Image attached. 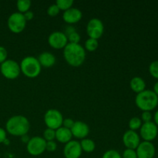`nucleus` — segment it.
Masks as SVG:
<instances>
[{"label": "nucleus", "instance_id": "1", "mask_svg": "<svg viewBox=\"0 0 158 158\" xmlns=\"http://www.w3.org/2000/svg\"><path fill=\"white\" fill-rule=\"evenodd\" d=\"M63 57L73 67L80 66L86 60V50L80 43H69L63 49Z\"/></svg>", "mask_w": 158, "mask_h": 158}, {"label": "nucleus", "instance_id": "2", "mask_svg": "<svg viewBox=\"0 0 158 158\" xmlns=\"http://www.w3.org/2000/svg\"><path fill=\"white\" fill-rule=\"evenodd\" d=\"M30 123L27 117L23 115H15L10 117L6 123V131L15 137H20L28 134Z\"/></svg>", "mask_w": 158, "mask_h": 158}, {"label": "nucleus", "instance_id": "3", "mask_svg": "<svg viewBox=\"0 0 158 158\" xmlns=\"http://www.w3.org/2000/svg\"><path fill=\"white\" fill-rule=\"evenodd\" d=\"M135 103L137 107L143 111H151L158 105V97L153 90L145 89L137 94L135 98Z\"/></svg>", "mask_w": 158, "mask_h": 158}, {"label": "nucleus", "instance_id": "4", "mask_svg": "<svg viewBox=\"0 0 158 158\" xmlns=\"http://www.w3.org/2000/svg\"><path fill=\"white\" fill-rule=\"evenodd\" d=\"M20 70L23 75L29 78H35L41 72L42 66L38 59L32 56H28L22 60L19 64Z\"/></svg>", "mask_w": 158, "mask_h": 158}, {"label": "nucleus", "instance_id": "5", "mask_svg": "<svg viewBox=\"0 0 158 158\" xmlns=\"http://www.w3.org/2000/svg\"><path fill=\"white\" fill-rule=\"evenodd\" d=\"M0 72L5 78L8 80H15L19 76L21 70L20 66L13 60H6L0 66Z\"/></svg>", "mask_w": 158, "mask_h": 158}, {"label": "nucleus", "instance_id": "6", "mask_svg": "<svg viewBox=\"0 0 158 158\" xmlns=\"http://www.w3.org/2000/svg\"><path fill=\"white\" fill-rule=\"evenodd\" d=\"M26 22L27 21L23 13H20L19 12H13L8 18V28L13 33H20L26 28Z\"/></svg>", "mask_w": 158, "mask_h": 158}, {"label": "nucleus", "instance_id": "7", "mask_svg": "<svg viewBox=\"0 0 158 158\" xmlns=\"http://www.w3.org/2000/svg\"><path fill=\"white\" fill-rule=\"evenodd\" d=\"M63 114L56 109H49L44 115V122L47 128L57 130L63 126Z\"/></svg>", "mask_w": 158, "mask_h": 158}, {"label": "nucleus", "instance_id": "8", "mask_svg": "<svg viewBox=\"0 0 158 158\" xmlns=\"http://www.w3.org/2000/svg\"><path fill=\"white\" fill-rule=\"evenodd\" d=\"M46 141L43 137L35 136L29 139L26 143L27 152L32 156H40L46 151Z\"/></svg>", "mask_w": 158, "mask_h": 158}, {"label": "nucleus", "instance_id": "9", "mask_svg": "<svg viewBox=\"0 0 158 158\" xmlns=\"http://www.w3.org/2000/svg\"><path fill=\"white\" fill-rule=\"evenodd\" d=\"M104 32V26L100 19L93 18L86 25V33L89 38L98 40L103 35Z\"/></svg>", "mask_w": 158, "mask_h": 158}, {"label": "nucleus", "instance_id": "10", "mask_svg": "<svg viewBox=\"0 0 158 158\" xmlns=\"http://www.w3.org/2000/svg\"><path fill=\"white\" fill-rule=\"evenodd\" d=\"M48 43L53 49H64L68 44L67 36L63 32L54 31L48 37Z\"/></svg>", "mask_w": 158, "mask_h": 158}, {"label": "nucleus", "instance_id": "11", "mask_svg": "<svg viewBox=\"0 0 158 158\" xmlns=\"http://www.w3.org/2000/svg\"><path fill=\"white\" fill-rule=\"evenodd\" d=\"M157 126L152 121L143 123L140 128V135L143 141L151 142L157 137Z\"/></svg>", "mask_w": 158, "mask_h": 158}, {"label": "nucleus", "instance_id": "12", "mask_svg": "<svg viewBox=\"0 0 158 158\" xmlns=\"http://www.w3.org/2000/svg\"><path fill=\"white\" fill-rule=\"evenodd\" d=\"M82 148L80 142L70 140L65 144L63 148V155L65 158H80L82 155Z\"/></svg>", "mask_w": 158, "mask_h": 158}, {"label": "nucleus", "instance_id": "13", "mask_svg": "<svg viewBox=\"0 0 158 158\" xmlns=\"http://www.w3.org/2000/svg\"><path fill=\"white\" fill-rule=\"evenodd\" d=\"M122 140L127 149L136 150L140 143V137L136 131L128 130L123 134Z\"/></svg>", "mask_w": 158, "mask_h": 158}, {"label": "nucleus", "instance_id": "14", "mask_svg": "<svg viewBox=\"0 0 158 158\" xmlns=\"http://www.w3.org/2000/svg\"><path fill=\"white\" fill-rule=\"evenodd\" d=\"M137 158H154L155 155V147L151 142L143 141L135 150Z\"/></svg>", "mask_w": 158, "mask_h": 158}, {"label": "nucleus", "instance_id": "15", "mask_svg": "<svg viewBox=\"0 0 158 158\" xmlns=\"http://www.w3.org/2000/svg\"><path fill=\"white\" fill-rule=\"evenodd\" d=\"M73 137L77 139L86 138L89 133V127L87 123L83 121H75L73 127L70 129Z\"/></svg>", "mask_w": 158, "mask_h": 158}, {"label": "nucleus", "instance_id": "16", "mask_svg": "<svg viewBox=\"0 0 158 158\" xmlns=\"http://www.w3.org/2000/svg\"><path fill=\"white\" fill-rule=\"evenodd\" d=\"M82 17H83V13L81 11L74 7L64 11L63 14V20L68 24H74L78 23L80 20H81Z\"/></svg>", "mask_w": 158, "mask_h": 158}, {"label": "nucleus", "instance_id": "17", "mask_svg": "<svg viewBox=\"0 0 158 158\" xmlns=\"http://www.w3.org/2000/svg\"><path fill=\"white\" fill-rule=\"evenodd\" d=\"M72 138L73 134L69 129H67L64 127H61L56 130V139L57 141L66 144V143L72 140Z\"/></svg>", "mask_w": 158, "mask_h": 158}, {"label": "nucleus", "instance_id": "18", "mask_svg": "<svg viewBox=\"0 0 158 158\" xmlns=\"http://www.w3.org/2000/svg\"><path fill=\"white\" fill-rule=\"evenodd\" d=\"M41 66L45 68H49L53 66L56 63V56L49 52H43L40 54L38 58Z\"/></svg>", "mask_w": 158, "mask_h": 158}, {"label": "nucleus", "instance_id": "19", "mask_svg": "<svg viewBox=\"0 0 158 158\" xmlns=\"http://www.w3.org/2000/svg\"><path fill=\"white\" fill-rule=\"evenodd\" d=\"M130 86H131V89L134 93L140 94V93L145 90L146 83H145L144 80L143 78H141V77H135L131 79V82H130Z\"/></svg>", "mask_w": 158, "mask_h": 158}, {"label": "nucleus", "instance_id": "20", "mask_svg": "<svg viewBox=\"0 0 158 158\" xmlns=\"http://www.w3.org/2000/svg\"><path fill=\"white\" fill-rule=\"evenodd\" d=\"M82 151L86 153H92L96 148V143L93 140L89 138H85L80 142Z\"/></svg>", "mask_w": 158, "mask_h": 158}, {"label": "nucleus", "instance_id": "21", "mask_svg": "<svg viewBox=\"0 0 158 158\" xmlns=\"http://www.w3.org/2000/svg\"><path fill=\"white\" fill-rule=\"evenodd\" d=\"M30 0H19L16 2V8L18 9V12L20 13H25L27 11L29 10L31 7Z\"/></svg>", "mask_w": 158, "mask_h": 158}, {"label": "nucleus", "instance_id": "22", "mask_svg": "<svg viewBox=\"0 0 158 158\" xmlns=\"http://www.w3.org/2000/svg\"><path fill=\"white\" fill-rule=\"evenodd\" d=\"M99 46L98 40L95 39L89 38L85 42V49L89 52H94L97 49Z\"/></svg>", "mask_w": 158, "mask_h": 158}, {"label": "nucleus", "instance_id": "23", "mask_svg": "<svg viewBox=\"0 0 158 158\" xmlns=\"http://www.w3.org/2000/svg\"><path fill=\"white\" fill-rule=\"evenodd\" d=\"M74 2L73 0H57L56 2V4L58 6L60 10L66 11L67 9L73 7Z\"/></svg>", "mask_w": 158, "mask_h": 158}, {"label": "nucleus", "instance_id": "24", "mask_svg": "<svg viewBox=\"0 0 158 158\" xmlns=\"http://www.w3.org/2000/svg\"><path fill=\"white\" fill-rule=\"evenodd\" d=\"M142 124V120L141 119L137 117H132V118L129 121V128L131 131H136L137 130H139L140 127H141Z\"/></svg>", "mask_w": 158, "mask_h": 158}, {"label": "nucleus", "instance_id": "25", "mask_svg": "<svg viewBox=\"0 0 158 158\" xmlns=\"http://www.w3.org/2000/svg\"><path fill=\"white\" fill-rule=\"evenodd\" d=\"M43 139L46 141H51L56 139V131L55 130L46 128L43 132Z\"/></svg>", "mask_w": 158, "mask_h": 158}, {"label": "nucleus", "instance_id": "26", "mask_svg": "<svg viewBox=\"0 0 158 158\" xmlns=\"http://www.w3.org/2000/svg\"><path fill=\"white\" fill-rule=\"evenodd\" d=\"M149 72L153 77L158 79V60H155L150 64Z\"/></svg>", "mask_w": 158, "mask_h": 158}, {"label": "nucleus", "instance_id": "27", "mask_svg": "<svg viewBox=\"0 0 158 158\" xmlns=\"http://www.w3.org/2000/svg\"><path fill=\"white\" fill-rule=\"evenodd\" d=\"M102 158H122V157L121 154L116 150H109L103 154Z\"/></svg>", "mask_w": 158, "mask_h": 158}, {"label": "nucleus", "instance_id": "28", "mask_svg": "<svg viewBox=\"0 0 158 158\" xmlns=\"http://www.w3.org/2000/svg\"><path fill=\"white\" fill-rule=\"evenodd\" d=\"M68 39V43H79L81 40L80 34L76 31V32H72L71 34L67 35Z\"/></svg>", "mask_w": 158, "mask_h": 158}, {"label": "nucleus", "instance_id": "29", "mask_svg": "<svg viewBox=\"0 0 158 158\" xmlns=\"http://www.w3.org/2000/svg\"><path fill=\"white\" fill-rule=\"evenodd\" d=\"M60 9L58 8V6H56V4H52L48 7L47 9V14L49 16H56V15H58L60 13Z\"/></svg>", "mask_w": 158, "mask_h": 158}, {"label": "nucleus", "instance_id": "30", "mask_svg": "<svg viewBox=\"0 0 158 158\" xmlns=\"http://www.w3.org/2000/svg\"><path fill=\"white\" fill-rule=\"evenodd\" d=\"M122 158H137V153L135 150L127 149L124 150L121 155Z\"/></svg>", "mask_w": 158, "mask_h": 158}, {"label": "nucleus", "instance_id": "31", "mask_svg": "<svg viewBox=\"0 0 158 158\" xmlns=\"http://www.w3.org/2000/svg\"><path fill=\"white\" fill-rule=\"evenodd\" d=\"M57 149V143L54 140H51V141H46V151H49V152H53Z\"/></svg>", "mask_w": 158, "mask_h": 158}, {"label": "nucleus", "instance_id": "32", "mask_svg": "<svg viewBox=\"0 0 158 158\" xmlns=\"http://www.w3.org/2000/svg\"><path fill=\"white\" fill-rule=\"evenodd\" d=\"M8 57V52L4 46H0V64L4 63Z\"/></svg>", "mask_w": 158, "mask_h": 158}, {"label": "nucleus", "instance_id": "33", "mask_svg": "<svg viewBox=\"0 0 158 158\" xmlns=\"http://www.w3.org/2000/svg\"><path fill=\"white\" fill-rule=\"evenodd\" d=\"M152 120V114L149 111H143L141 114V120L143 123H148L151 122Z\"/></svg>", "mask_w": 158, "mask_h": 158}, {"label": "nucleus", "instance_id": "34", "mask_svg": "<svg viewBox=\"0 0 158 158\" xmlns=\"http://www.w3.org/2000/svg\"><path fill=\"white\" fill-rule=\"evenodd\" d=\"M74 120L71 118H66V119H63V126L62 127H64L67 128V129L70 130L71 128L73 127L74 124Z\"/></svg>", "mask_w": 158, "mask_h": 158}, {"label": "nucleus", "instance_id": "35", "mask_svg": "<svg viewBox=\"0 0 158 158\" xmlns=\"http://www.w3.org/2000/svg\"><path fill=\"white\" fill-rule=\"evenodd\" d=\"M6 130L3 129V128L0 127V143H4L5 140L7 139L6 136H7V134H6Z\"/></svg>", "mask_w": 158, "mask_h": 158}, {"label": "nucleus", "instance_id": "36", "mask_svg": "<svg viewBox=\"0 0 158 158\" xmlns=\"http://www.w3.org/2000/svg\"><path fill=\"white\" fill-rule=\"evenodd\" d=\"M23 15H24V17H25V19H26V21H30V20H32V19H33L34 13L32 12V11L29 10V11H27L26 12H25V13H23Z\"/></svg>", "mask_w": 158, "mask_h": 158}, {"label": "nucleus", "instance_id": "37", "mask_svg": "<svg viewBox=\"0 0 158 158\" xmlns=\"http://www.w3.org/2000/svg\"><path fill=\"white\" fill-rule=\"evenodd\" d=\"M76 32L75 28L72 26H67V27L66 28V32H65L64 33L66 34V36H67L68 35H69V34H71L72 32Z\"/></svg>", "mask_w": 158, "mask_h": 158}, {"label": "nucleus", "instance_id": "38", "mask_svg": "<svg viewBox=\"0 0 158 158\" xmlns=\"http://www.w3.org/2000/svg\"><path fill=\"white\" fill-rule=\"evenodd\" d=\"M29 139H30V138L28 137L27 134H26V135H23V136H22V137H21V140H22V141L23 142V143H27L28 142H29Z\"/></svg>", "mask_w": 158, "mask_h": 158}, {"label": "nucleus", "instance_id": "39", "mask_svg": "<svg viewBox=\"0 0 158 158\" xmlns=\"http://www.w3.org/2000/svg\"><path fill=\"white\" fill-rule=\"evenodd\" d=\"M154 123H155L157 126H158V110L156 111V113L154 114Z\"/></svg>", "mask_w": 158, "mask_h": 158}, {"label": "nucleus", "instance_id": "40", "mask_svg": "<svg viewBox=\"0 0 158 158\" xmlns=\"http://www.w3.org/2000/svg\"><path fill=\"white\" fill-rule=\"evenodd\" d=\"M154 93H155L156 94V95L158 97V81L157 82V83H155V84H154Z\"/></svg>", "mask_w": 158, "mask_h": 158}]
</instances>
